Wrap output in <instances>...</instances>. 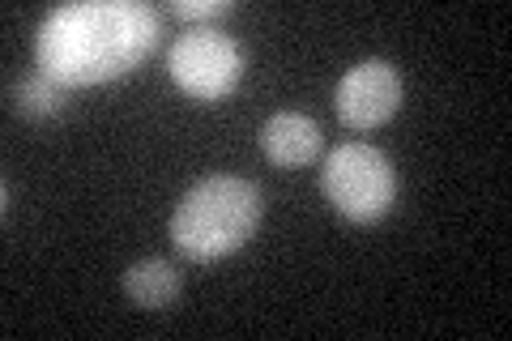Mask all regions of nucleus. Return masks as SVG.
<instances>
[{
    "label": "nucleus",
    "instance_id": "nucleus-6",
    "mask_svg": "<svg viewBox=\"0 0 512 341\" xmlns=\"http://www.w3.org/2000/svg\"><path fill=\"white\" fill-rule=\"evenodd\" d=\"M261 150L274 167H308L320 158V128L299 111H278L261 128Z\"/></svg>",
    "mask_w": 512,
    "mask_h": 341
},
{
    "label": "nucleus",
    "instance_id": "nucleus-2",
    "mask_svg": "<svg viewBox=\"0 0 512 341\" xmlns=\"http://www.w3.org/2000/svg\"><path fill=\"white\" fill-rule=\"evenodd\" d=\"M265 218V197L239 175H205L192 184L171 214V243L192 265H214L239 252Z\"/></svg>",
    "mask_w": 512,
    "mask_h": 341
},
{
    "label": "nucleus",
    "instance_id": "nucleus-1",
    "mask_svg": "<svg viewBox=\"0 0 512 341\" xmlns=\"http://www.w3.org/2000/svg\"><path fill=\"white\" fill-rule=\"evenodd\" d=\"M163 39V18L141 0H73L39 26V73L69 86H103L133 73Z\"/></svg>",
    "mask_w": 512,
    "mask_h": 341
},
{
    "label": "nucleus",
    "instance_id": "nucleus-9",
    "mask_svg": "<svg viewBox=\"0 0 512 341\" xmlns=\"http://www.w3.org/2000/svg\"><path fill=\"white\" fill-rule=\"evenodd\" d=\"M171 13L188 26H205L214 18H227L231 13V0H171Z\"/></svg>",
    "mask_w": 512,
    "mask_h": 341
},
{
    "label": "nucleus",
    "instance_id": "nucleus-4",
    "mask_svg": "<svg viewBox=\"0 0 512 341\" xmlns=\"http://www.w3.org/2000/svg\"><path fill=\"white\" fill-rule=\"evenodd\" d=\"M167 73L188 99L222 103L244 77V52L218 26H188L167 52Z\"/></svg>",
    "mask_w": 512,
    "mask_h": 341
},
{
    "label": "nucleus",
    "instance_id": "nucleus-3",
    "mask_svg": "<svg viewBox=\"0 0 512 341\" xmlns=\"http://www.w3.org/2000/svg\"><path fill=\"white\" fill-rule=\"evenodd\" d=\"M320 192L346 222L372 226L393 214L397 205V171L389 154H380L367 141H346L329 150L325 171H320Z\"/></svg>",
    "mask_w": 512,
    "mask_h": 341
},
{
    "label": "nucleus",
    "instance_id": "nucleus-7",
    "mask_svg": "<svg viewBox=\"0 0 512 341\" xmlns=\"http://www.w3.org/2000/svg\"><path fill=\"white\" fill-rule=\"evenodd\" d=\"M180 286H184L180 269L171 261H158V256H146V261L124 269V295L133 307H141V312H163V307H171L180 299Z\"/></svg>",
    "mask_w": 512,
    "mask_h": 341
},
{
    "label": "nucleus",
    "instance_id": "nucleus-5",
    "mask_svg": "<svg viewBox=\"0 0 512 341\" xmlns=\"http://www.w3.org/2000/svg\"><path fill=\"white\" fill-rule=\"evenodd\" d=\"M333 107L338 120L355 133H372V128L389 124L402 111V73L389 60H359L355 69H346L338 90H333Z\"/></svg>",
    "mask_w": 512,
    "mask_h": 341
},
{
    "label": "nucleus",
    "instance_id": "nucleus-8",
    "mask_svg": "<svg viewBox=\"0 0 512 341\" xmlns=\"http://www.w3.org/2000/svg\"><path fill=\"white\" fill-rule=\"evenodd\" d=\"M9 99H13V111L26 120H56L64 103H69V94H64L60 81H52L47 73H35V77H22L9 90Z\"/></svg>",
    "mask_w": 512,
    "mask_h": 341
}]
</instances>
